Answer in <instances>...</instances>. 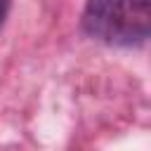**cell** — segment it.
<instances>
[{"instance_id": "6da1fadb", "label": "cell", "mask_w": 151, "mask_h": 151, "mask_svg": "<svg viewBox=\"0 0 151 151\" xmlns=\"http://www.w3.org/2000/svg\"><path fill=\"white\" fill-rule=\"evenodd\" d=\"M83 28L106 45H142L151 31V5L149 0H87Z\"/></svg>"}, {"instance_id": "7a4b0ae2", "label": "cell", "mask_w": 151, "mask_h": 151, "mask_svg": "<svg viewBox=\"0 0 151 151\" xmlns=\"http://www.w3.org/2000/svg\"><path fill=\"white\" fill-rule=\"evenodd\" d=\"M7 9H9V0H0V26H2L5 17H7Z\"/></svg>"}]
</instances>
